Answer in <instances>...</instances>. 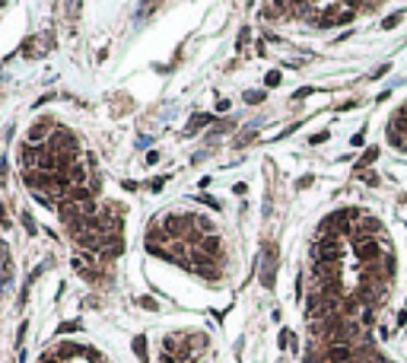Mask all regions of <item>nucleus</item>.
<instances>
[{
    "instance_id": "1",
    "label": "nucleus",
    "mask_w": 407,
    "mask_h": 363,
    "mask_svg": "<svg viewBox=\"0 0 407 363\" xmlns=\"http://www.w3.org/2000/svg\"><path fill=\"white\" fill-rule=\"evenodd\" d=\"M312 258L315 265H341L344 261V239H321L312 245Z\"/></svg>"
},
{
    "instance_id": "2",
    "label": "nucleus",
    "mask_w": 407,
    "mask_h": 363,
    "mask_svg": "<svg viewBox=\"0 0 407 363\" xmlns=\"http://www.w3.org/2000/svg\"><path fill=\"white\" fill-rule=\"evenodd\" d=\"M277 258H280V252H277L274 242H264V252H261V261H258V280H261V287H274L277 280Z\"/></svg>"
},
{
    "instance_id": "3",
    "label": "nucleus",
    "mask_w": 407,
    "mask_h": 363,
    "mask_svg": "<svg viewBox=\"0 0 407 363\" xmlns=\"http://www.w3.org/2000/svg\"><path fill=\"white\" fill-rule=\"evenodd\" d=\"M353 252H356V258L363 261V265H378V261L385 258V252H382V245H378L376 239H356V245H353Z\"/></svg>"
},
{
    "instance_id": "4",
    "label": "nucleus",
    "mask_w": 407,
    "mask_h": 363,
    "mask_svg": "<svg viewBox=\"0 0 407 363\" xmlns=\"http://www.w3.org/2000/svg\"><path fill=\"white\" fill-rule=\"evenodd\" d=\"M38 277H42V268H35V271L29 274V280H26V284H23V293H19V300H16L19 306H26V300H29V290H32V284H35Z\"/></svg>"
},
{
    "instance_id": "5",
    "label": "nucleus",
    "mask_w": 407,
    "mask_h": 363,
    "mask_svg": "<svg viewBox=\"0 0 407 363\" xmlns=\"http://www.w3.org/2000/svg\"><path fill=\"white\" fill-rule=\"evenodd\" d=\"M210 121H213V115H194V118L185 124V131H188V134H194V131H201L204 124H210Z\"/></svg>"
},
{
    "instance_id": "6",
    "label": "nucleus",
    "mask_w": 407,
    "mask_h": 363,
    "mask_svg": "<svg viewBox=\"0 0 407 363\" xmlns=\"http://www.w3.org/2000/svg\"><path fill=\"white\" fill-rule=\"evenodd\" d=\"M131 347H134V354L140 357V363H146V338H144V334H137V338L131 341Z\"/></svg>"
},
{
    "instance_id": "7",
    "label": "nucleus",
    "mask_w": 407,
    "mask_h": 363,
    "mask_svg": "<svg viewBox=\"0 0 407 363\" xmlns=\"http://www.w3.org/2000/svg\"><path fill=\"white\" fill-rule=\"evenodd\" d=\"M280 347H283V351H296V334L290 332V328H283V332H280Z\"/></svg>"
},
{
    "instance_id": "8",
    "label": "nucleus",
    "mask_w": 407,
    "mask_h": 363,
    "mask_svg": "<svg viewBox=\"0 0 407 363\" xmlns=\"http://www.w3.org/2000/svg\"><path fill=\"white\" fill-rule=\"evenodd\" d=\"M242 99H245L248 105H261L264 99H267V92H261V90H248V92H245V96H242Z\"/></svg>"
},
{
    "instance_id": "9",
    "label": "nucleus",
    "mask_w": 407,
    "mask_h": 363,
    "mask_svg": "<svg viewBox=\"0 0 407 363\" xmlns=\"http://www.w3.org/2000/svg\"><path fill=\"white\" fill-rule=\"evenodd\" d=\"M378 156V150H376V147H369V150H366L363 153V156H359V163H356V169H366V166H369L372 163V159H376Z\"/></svg>"
},
{
    "instance_id": "10",
    "label": "nucleus",
    "mask_w": 407,
    "mask_h": 363,
    "mask_svg": "<svg viewBox=\"0 0 407 363\" xmlns=\"http://www.w3.org/2000/svg\"><path fill=\"white\" fill-rule=\"evenodd\" d=\"M23 226H26V233H29V236H35V220H32V213L29 211H23Z\"/></svg>"
},
{
    "instance_id": "11",
    "label": "nucleus",
    "mask_w": 407,
    "mask_h": 363,
    "mask_svg": "<svg viewBox=\"0 0 407 363\" xmlns=\"http://www.w3.org/2000/svg\"><path fill=\"white\" fill-rule=\"evenodd\" d=\"M137 306H144V309H150V312H156V309H159V302H156L153 297H140Z\"/></svg>"
},
{
    "instance_id": "12",
    "label": "nucleus",
    "mask_w": 407,
    "mask_h": 363,
    "mask_svg": "<svg viewBox=\"0 0 407 363\" xmlns=\"http://www.w3.org/2000/svg\"><path fill=\"white\" fill-rule=\"evenodd\" d=\"M194 198H198L201 204H207V207H213V211H220V201H216V198H210V194H194Z\"/></svg>"
},
{
    "instance_id": "13",
    "label": "nucleus",
    "mask_w": 407,
    "mask_h": 363,
    "mask_svg": "<svg viewBox=\"0 0 407 363\" xmlns=\"http://www.w3.org/2000/svg\"><path fill=\"white\" fill-rule=\"evenodd\" d=\"M10 261H13V258H10V248H6V242L0 239V268H3V265H10Z\"/></svg>"
},
{
    "instance_id": "14",
    "label": "nucleus",
    "mask_w": 407,
    "mask_h": 363,
    "mask_svg": "<svg viewBox=\"0 0 407 363\" xmlns=\"http://www.w3.org/2000/svg\"><path fill=\"white\" fill-rule=\"evenodd\" d=\"M0 226H3V230H6V226H13V220H10V213H6L3 201H0Z\"/></svg>"
},
{
    "instance_id": "15",
    "label": "nucleus",
    "mask_w": 407,
    "mask_h": 363,
    "mask_svg": "<svg viewBox=\"0 0 407 363\" xmlns=\"http://www.w3.org/2000/svg\"><path fill=\"white\" fill-rule=\"evenodd\" d=\"M80 328V322H60L58 325V334H67V332H77Z\"/></svg>"
},
{
    "instance_id": "16",
    "label": "nucleus",
    "mask_w": 407,
    "mask_h": 363,
    "mask_svg": "<svg viewBox=\"0 0 407 363\" xmlns=\"http://www.w3.org/2000/svg\"><path fill=\"white\" fill-rule=\"evenodd\" d=\"M331 137V131H321V134H312L309 137V144H324V140Z\"/></svg>"
},
{
    "instance_id": "17",
    "label": "nucleus",
    "mask_w": 407,
    "mask_h": 363,
    "mask_svg": "<svg viewBox=\"0 0 407 363\" xmlns=\"http://www.w3.org/2000/svg\"><path fill=\"white\" fill-rule=\"evenodd\" d=\"M398 23H401V13H395V16H388V19H385V23H382V26H385V29H395V26H398Z\"/></svg>"
},
{
    "instance_id": "18",
    "label": "nucleus",
    "mask_w": 407,
    "mask_h": 363,
    "mask_svg": "<svg viewBox=\"0 0 407 363\" xmlns=\"http://www.w3.org/2000/svg\"><path fill=\"white\" fill-rule=\"evenodd\" d=\"M312 92H315L312 86H302V90H296V92H293V99H305V96H312Z\"/></svg>"
},
{
    "instance_id": "19",
    "label": "nucleus",
    "mask_w": 407,
    "mask_h": 363,
    "mask_svg": "<svg viewBox=\"0 0 407 363\" xmlns=\"http://www.w3.org/2000/svg\"><path fill=\"white\" fill-rule=\"evenodd\" d=\"M277 83H280V70H270L267 73V86H277Z\"/></svg>"
},
{
    "instance_id": "20",
    "label": "nucleus",
    "mask_w": 407,
    "mask_h": 363,
    "mask_svg": "<svg viewBox=\"0 0 407 363\" xmlns=\"http://www.w3.org/2000/svg\"><path fill=\"white\" fill-rule=\"evenodd\" d=\"M162 185H166V179H162V176L153 179V182H150V191H162Z\"/></svg>"
},
{
    "instance_id": "21",
    "label": "nucleus",
    "mask_w": 407,
    "mask_h": 363,
    "mask_svg": "<svg viewBox=\"0 0 407 363\" xmlns=\"http://www.w3.org/2000/svg\"><path fill=\"white\" fill-rule=\"evenodd\" d=\"M6 169H10V163H6V159H0V185L6 182Z\"/></svg>"
},
{
    "instance_id": "22",
    "label": "nucleus",
    "mask_w": 407,
    "mask_h": 363,
    "mask_svg": "<svg viewBox=\"0 0 407 363\" xmlns=\"http://www.w3.org/2000/svg\"><path fill=\"white\" fill-rule=\"evenodd\" d=\"M312 185V176H302L299 182H296V188H299V191H302V188H309Z\"/></svg>"
},
{
    "instance_id": "23",
    "label": "nucleus",
    "mask_w": 407,
    "mask_h": 363,
    "mask_svg": "<svg viewBox=\"0 0 407 363\" xmlns=\"http://www.w3.org/2000/svg\"><path fill=\"white\" fill-rule=\"evenodd\" d=\"M121 185H124V191H137V188H140L137 182H131V179H124V182H121Z\"/></svg>"
},
{
    "instance_id": "24",
    "label": "nucleus",
    "mask_w": 407,
    "mask_h": 363,
    "mask_svg": "<svg viewBox=\"0 0 407 363\" xmlns=\"http://www.w3.org/2000/svg\"><path fill=\"white\" fill-rule=\"evenodd\" d=\"M42 363H60V360H58V357H54V354H48V357H45Z\"/></svg>"
}]
</instances>
